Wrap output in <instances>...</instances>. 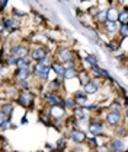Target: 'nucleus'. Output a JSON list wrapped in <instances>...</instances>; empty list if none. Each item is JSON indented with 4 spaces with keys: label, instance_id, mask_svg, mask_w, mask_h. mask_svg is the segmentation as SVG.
I'll return each instance as SVG.
<instances>
[{
    "label": "nucleus",
    "instance_id": "18",
    "mask_svg": "<svg viewBox=\"0 0 128 152\" xmlns=\"http://www.w3.org/2000/svg\"><path fill=\"white\" fill-rule=\"evenodd\" d=\"M31 73V70H29V67L28 69H19L18 73H16V77H18L19 80L22 82V80H26L28 79V76Z\"/></svg>",
    "mask_w": 128,
    "mask_h": 152
},
{
    "label": "nucleus",
    "instance_id": "21",
    "mask_svg": "<svg viewBox=\"0 0 128 152\" xmlns=\"http://www.w3.org/2000/svg\"><path fill=\"white\" fill-rule=\"evenodd\" d=\"M51 69H53L55 73L58 75V77H61V79H63V75H64V67H63L61 64H58V63H53V64H51Z\"/></svg>",
    "mask_w": 128,
    "mask_h": 152
},
{
    "label": "nucleus",
    "instance_id": "16",
    "mask_svg": "<svg viewBox=\"0 0 128 152\" xmlns=\"http://www.w3.org/2000/svg\"><path fill=\"white\" fill-rule=\"evenodd\" d=\"M85 86V94H95L96 91H98V85L93 82V80H89L86 85H83Z\"/></svg>",
    "mask_w": 128,
    "mask_h": 152
},
{
    "label": "nucleus",
    "instance_id": "26",
    "mask_svg": "<svg viewBox=\"0 0 128 152\" xmlns=\"http://www.w3.org/2000/svg\"><path fill=\"white\" fill-rule=\"evenodd\" d=\"M105 28H106V31L108 32H115V29H116V23L115 22H105Z\"/></svg>",
    "mask_w": 128,
    "mask_h": 152
},
{
    "label": "nucleus",
    "instance_id": "15",
    "mask_svg": "<svg viewBox=\"0 0 128 152\" xmlns=\"http://www.w3.org/2000/svg\"><path fill=\"white\" fill-rule=\"evenodd\" d=\"M0 113H3L6 117L12 115V114H13V104H9V102L1 104V105H0Z\"/></svg>",
    "mask_w": 128,
    "mask_h": 152
},
{
    "label": "nucleus",
    "instance_id": "31",
    "mask_svg": "<svg viewBox=\"0 0 128 152\" xmlns=\"http://www.w3.org/2000/svg\"><path fill=\"white\" fill-rule=\"evenodd\" d=\"M15 63H16V57L10 54V56H9V58H7V64H9V66H12V64H15Z\"/></svg>",
    "mask_w": 128,
    "mask_h": 152
},
{
    "label": "nucleus",
    "instance_id": "35",
    "mask_svg": "<svg viewBox=\"0 0 128 152\" xmlns=\"http://www.w3.org/2000/svg\"><path fill=\"white\" fill-rule=\"evenodd\" d=\"M98 152H109V151H108V148H105V146H98Z\"/></svg>",
    "mask_w": 128,
    "mask_h": 152
},
{
    "label": "nucleus",
    "instance_id": "10",
    "mask_svg": "<svg viewBox=\"0 0 128 152\" xmlns=\"http://www.w3.org/2000/svg\"><path fill=\"white\" fill-rule=\"evenodd\" d=\"M105 13H106V20H108V22H116L118 15H119V12H118L116 7H108V9L105 10Z\"/></svg>",
    "mask_w": 128,
    "mask_h": 152
},
{
    "label": "nucleus",
    "instance_id": "28",
    "mask_svg": "<svg viewBox=\"0 0 128 152\" xmlns=\"http://www.w3.org/2000/svg\"><path fill=\"white\" fill-rule=\"evenodd\" d=\"M64 149H66V139L61 137V139H58V142H57V151H64Z\"/></svg>",
    "mask_w": 128,
    "mask_h": 152
},
{
    "label": "nucleus",
    "instance_id": "9",
    "mask_svg": "<svg viewBox=\"0 0 128 152\" xmlns=\"http://www.w3.org/2000/svg\"><path fill=\"white\" fill-rule=\"evenodd\" d=\"M89 130H90V133L93 136H99V134H102V133L105 132V127H103L102 123L96 121V123H92L90 126H89Z\"/></svg>",
    "mask_w": 128,
    "mask_h": 152
},
{
    "label": "nucleus",
    "instance_id": "23",
    "mask_svg": "<svg viewBox=\"0 0 128 152\" xmlns=\"http://www.w3.org/2000/svg\"><path fill=\"white\" fill-rule=\"evenodd\" d=\"M15 66H18V69H28L29 67V63L26 61V58H16Z\"/></svg>",
    "mask_w": 128,
    "mask_h": 152
},
{
    "label": "nucleus",
    "instance_id": "19",
    "mask_svg": "<svg viewBox=\"0 0 128 152\" xmlns=\"http://www.w3.org/2000/svg\"><path fill=\"white\" fill-rule=\"evenodd\" d=\"M76 76H77V72H76L74 67H67V69H64V75H63L64 79H73Z\"/></svg>",
    "mask_w": 128,
    "mask_h": 152
},
{
    "label": "nucleus",
    "instance_id": "4",
    "mask_svg": "<svg viewBox=\"0 0 128 152\" xmlns=\"http://www.w3.org/2000/svg\"><path fill=\"white\" fill-rule=\"evenodd\" d=\"M58 58L61 60V61H66V63H70V60L73 58V51L70 50V48H66V47H63V48H60L58 50Z\"/></svg>",
    "mask_w": 128,
    "mask_h": 152
},
{
    "label": "nucleus",
    "instance_id": "3",
    "mask_svg": "<svg viewBox=\"0 0 128 152\" xmlns=\"http://www.w3.org/2000/svg\"><path fill=\"white\" fill-rule=\"evenodd\" d=\"M50 70H51L50 66H44V64H41V63H37L35 67H34V73H35L38 77H41V79H48Z\"/></svg>",
    "mask_w": 128,
    "mask_h": 152
},
{
    "label": "nucleus",
    "instance_id": "37",
    "mask_svg": "<svg viewBox=\"0 0 128 152\" xmlns=\"http://www.w3.org/2000/svg\"><path fill=\"white\" fill-rule=\"evenodd\" d=\"M6 118H7V117H6L4 114H3V113H0V124H1V123H3V121H4Z\"/></svg>",
    "mask_w": 128,
    "mask_h": 152
},
{
    "label": "nucleus",
    "instance_id": "6",
    "mask_svg": "<svg viewBox=\"0 0 128 152\" xmlns=\"http://www.w3.org/2000/svg\"><path fill=\"white\" fill-rule=\"evenodd\" d=\"M106 121L109 126H118L119 121H121V115L118 111H111L106 114Z\"/></svg>",
    "mask_w": 128,
    "mask_h": 152
},
{
    "label": "nucleus",
    "instance_id": "22",
    "mask_svg": "<svg viewBox=\"0 0 128 152\" xmlns=\"http://www.w3.org/2000/svg\"><path fill=\"white\" fill-rule=\"evenodd\" d=\"M74 115H76V118L77 120H80V121H83V120H86L88 118V115H86V110L82 107V108H77L76 110V113H74Z\"/></svg>",
    "mask_w": 128,
    "mask_h": 152
},
{
    "label": "nucleus",
    "instance_id": "32",
    "mask_svg": "<svg viewBox=\"0 0 128 152\" xmlns=\"http://www.w3.org/2000/svg\"><path fill=\"white\" fill-rule=\"evenodd\" d=\"M13 13L18 15V16H25V12H20V10H18V9H13Z\"/></svg>",
    "mask_w": 128,
    "mask_h": 152
},
{
    "label": "nucleus",
    "instance_id": "1",
    "mask_svg": "<svg viewBox=\"0 0 128 152\" xmlns=\"http://www.w3.org/2000/svg\"><path fill=\"white\" fill-rule=\"evenodd\" d=\"M18 104L19 105H22V107H25V108L31 107V105L34 104V95L31 94L29 91L22 92V94L19 95V98H18Z\"/></svg>",
    "mask_w": 128,
    "mask_h": 152
},
{
    "label": "nucleus",
    "instance_id": "17",
    "mask_svg": "<svg viewBox=\"0 0 128 152\" xmlns=\"http://www.w3.org/2000/svg\"><path fill=\"white\" fill-rule=\"evenodd\" d=\"M92 70H93V73H96L98 76H102V77H108L112 80V77H111L109 72H106V70H103V69H101L99 66H92Z\"/></svg>",
    "mask_w": 128,
    "mask_h": 152
},
{
    "label": "nucleus",
    "instance_id": "13",
    "mask_svg": "<svg viewBox=\"0 0 128 152\" xmlns=\"http://www.w3.org/2000/svg\"><path fill=\"white\" fill-rule=\"evenodd\" d=\"M45 99L48 101V104H51V107L53 105H61V102H63V99H60L55 94H45Z\"/></svg>",
    "mask_w": 128,
    "mask_h": 152
},
{
    "label": "nucleus",
    "instance_id": "30",
    "mask_svg": "<svg viewBox=\"0 0 128 152\" xmlns=\"http://www.w3.org/2000/svg\"><path fill=\"white\" fill-rule=\"evenodd\" d=\"M119 34L122 35V37L125 38L128 34V25H121V28H119Z\"/></svg>",
    "mask_w": 128,
    "mask_h": 152
},
{
    "label": "nucleus",
    "instance_id": "12",
    "mask_svg": "<svg viewBox=\"0 0 128 152\" xmlns=\"http://www.w3.org/2000/svg\"><path fill=\"white\" fill-rule=\"evenodd\" d=\"M73 101L76 102V105H80V107H83V105H86V102H88V96L83 94V91H80V92H76L74 95Z\"/></svg>",
    "mask_w": 128,
    "mask_h": 152
},
{
    "label": "nucleus",
    "instance_id": "11",
    "mask_svg": "<svg viewBox=\"0 0 128 152\" xmlns=\"http://www.w3.org/2000/svg\"><path fill=\"white\" fill-rule=\"evenodd\" d=\"M64 107H61V105H53L51 108H50V114H51V117H54V118H61V117H64Z\"/></svg>",
    "mask_w": 128,
    "mask_h": 152
},
{
    "label": "nucleus",
    "instance_id": "29",
    "mask_svg": "<svg viewBox=\"0 0 128 152\" xmlns=\"http://www.w3.org/2000/svg\"><path fill=\"white\" fill-rule=\"evenodd\" d=\"M86 61L90 63L92 66H98V58L93 56V54H88V56H86Z\"/></svg>",
    "mask_w": 128,
    "mask_h": 152
},
{
    "label": "nucleus",
    "instance_id": "14",
    "mask_svg": "<svg viewBox=\"0 0 128 152\" xmlns=\"http://www.w3.org/2000/svg\"><path fill=\"white\" fill-rule=\"evenodd\" d=\"M3 23H4V29H9V31H12V29H15V28H18V20L13 18H4L3 19Z\"/></svg>",
    "mask_w": 128,
    "mask_h": 152
},
{
    "label": "nucleus",
    "instance_id": "5",
    "mask_svg": "<svg viewBox=\"0 0 128 152\" xmlns=\"http://www.w3.org/2000/svg\"><path fill=\"white\" fill-rule=\"evenodd\" d=\"M10 53H12V56L18 57V58H25V57H26V54H28V48H26L25 45H18V47H12Z\"/></svg>",
    "mask_w": 128,
    "mask_h": 152
},
{
    "label": "nucleus",
    "instance_id": "27",
    "mask_svg": "<svg viewBox=\"0 0 128 152\" xmlns=\"http://www.w3.org/2000/svg\"><path fill=\"white\" fill-rule=\"evenodd\" d=\"M96 19H98V22H106V13H105V10H99L96 13Z\"/></svg>",
    "mask_w": 128,
    "mask_h": 152
},
{
    "label": "nucleus",
    "instance_id": "36",
    "mask_svg": "<svg viewBox=\"0 0 128 152\" xmlns=\"http://www.w3.org/2000/svg\"><path fill=\"white\" fill-rule=\"evenodd\" d=\"M4 6H7V1H6V0L0 1V10H3V9H4Z\"/></svg>",
    "mask_w": 128,
    "mask_h": 152
},
{
    "label": "nucleus",
    "instance_id": "24",
    "mask_svg": "<svg viewBox=\"0 0 128 152\" xmlns=\"http://www.w3.org/2000/svg\"><path fill=\"white\" fill-rule=\"evenodd\" d=\"M13 127H15V126H13V123H12V121H10L9 118H6V120H4V121H3V123L0 124V129H1V130H7V129H13Z\"/></svg>",
    "mask_w": 128,
    "mask_h": 152
},
{
    "label": "nucleus",
    "instance_id": "34",
    "mask_svg": "<svg viewBox=\"0 0 128 152\" xmlns=\"http://www.w3.org/2000/svg\"><path fill=\"white\" fill-rule=\"evenodd\" d=\"M118 134H121V136L124 137V136H125V127H119V129H118Z\"/></svg>",
    "mask_w": 128,
    "mask_h": 152
},
{
    "label": "nucleus",
    "instance_id": "38",
    "mask_svg": "<svg viewBox=\"0 0 128 152\" xmlns=\"http://www.w3.org/2000/svg\"><path fill=\"white\" fill-rule=\"evenodd\" d=\"M90 143H95V145H98V137L95 136V137H90Z\"/></svg>",
    "mask_w": 128,
    "mask_h": 152
},
{
    "label": "nucleus",
    "instance_id": "2",
    "mask_svg": "<svg viewBox=\"0 0 128 152\" xmlns=\"http://www.w3.org/2000/svg\"><path fill=\"white\" fill-rule=\"evenodd\" d=\"M108 151L112 152H125V142L121 137H115L109 142V148Z\"/></svg>",
    "mask_w": 128,
    "mask_h": 152
},
{
    "label": "nucleus",
    "instance_id": "20",
    "mask_svg": "<svg viewBox=\"0 0 128 152\" xmlns=\"http://www.w3.org/2000/svg\"><path fill=\"white\" fill-rule=\"evenodd\" d=\"M118 22H121L122 25H127L128 23V10L127 7L122 10V12H119V15H118V19H116Z\"/></svg>",
    "mask_w": 128,
    "mask_h": 152
},
{
    "label": "nucleus",
    "instance_id": "39",
    "mask_svg": "<svg viewBox=\"0 0 128 152\" xmlns=\"http://www.w3.org/2000/svg\"><path fill=\"white\" fill-rule=\"evenodd\" d=\"M4 29V23H3V19H0V32Z\"/></svg>",
    "mask_w": 128,
    "mask_h": 152
},
{
    "label": "nucleus",
    "instance_id": "8",
    "mask_svg": "<svg viewBox=\"0 0 128 152\" xmlns=\"http://www.w3.org/2000/svg\"><path fill=\"white\" fill-rule=\"evenodd\" d=\"M70 137H72V140L76 142V143H82L85 139H86V133L83 132V130H72L70 132Z\"/></svg>",
    "mask_w": 128,
    "mask_h": 152
},
{
    "label": "nucleus",
    "instance_id": "33",
    "mask_svg": "<svg viewBox=\"0 0 128 152\" xmlns=\"http://www.w3.org/2000/svg\"><path fill=\"white\" fill-rule=\"evenodd\" d=\"M20 88H23L25 91H28V83H26V80H22V82H20Z\"/></svg>",
    "mask_w": 128,
    "mask_h": 152
},
{
    "label": "nucleus",
    "instance_id": "7",
    "mask_svg": "<svg viewBox=\"0 0 128 152\" xmlns=\"http://www.w3.org/2000/svg\"><path fill=\"white\" fill-rule=\"evenodd\" d=\"M47 56H48V51H47V48H44V47H37V48L32 51V58L37 60L38 63H39L42 58H45Z\"/></svg>",
    "mask_w": 128,
    "mask_h": 152
},
{
    "label": "nucleus",
    "instance_id": "40",
    "mask_svg": "<svg viewBox=\"0 0 128 152\" xmlns=\"http://www.w3.org/2000/svg\"><path fill=\"white\" fill-rule=\"evenodd\" d=\"M28 123V118L26 117H22V124H26Z\"/></svg>",
    "mask_w": 128,
    "mask_h": 152
},
{
    "label": "nucleus",
    "instance_id": "25",
    "mask_svg": "<svg viewBox=\"0 0 128 152\" xmlns=\"http://www.w3.org/2000/svg\"><path fill=\"white\" fill-rule=\"evenodd\" d=\"M61 107H67V108H74V107H76V102H74L73 99L67 98V99H63V102H61Z\"/></svg>",
    "mask_w": 128,
    "mask_h": 152
}]
</instances>
